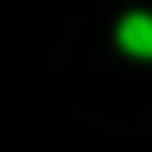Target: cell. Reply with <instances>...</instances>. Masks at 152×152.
<instances>
[{
	"label": "cell",
	"instance_id": "obj_1",
	"mask_svg": "<svg viewBox=\"0 0 152 152\" xmlns=\"http://www.w3.org/2000/svg\"><path fill=\"white\" fill-rule=\"evenodd\" d=\"M114 38L128 57H152V14H124Z\"/></svg>",
	"mask_w": 152,
	"mask_h": 152
}]
</instances>
